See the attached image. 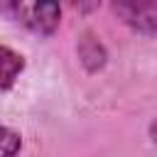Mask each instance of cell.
<instances>
[{
    "label": "cell",
    "instance_id": "3",
    "mask_svg": "<svg viewBox=\"0 0 157 157\" xmlns=\"http://www.w3.org/2000/svg\"><path fill=\"white\" fill-rule=\"evenodd\" d=\"M22 147V140L15 130L0 125V157H15Z\"/></svg>",
    "mask_w": 157,
    "mask_h": 157
},
{
    "label": "cell",
    "instance_id": "2",
    "mask_svg": "<svg viewBox=\"0 0 157 157\" xmlns=\"http://www.w3.org/2000/svg\"><path fill=\"white\" fill-rule=\"evenodd\" d=\"M22 69H25V59L17 52H12L10 47L0 44V91L10 88L15 83V78L22 74Z\"/></svg>",
    "mask_w": 157,
    "mask_h": 157
},
{
    "label": "cell",
    "instance_id": "4",
    "mask_svg": "<svg viewBox=\"0 0 157 157\" xmlns=\"http://www.w3.org/2000/svg\"><path fill=\"white\" fill-rule=\"evenodd\" d=\"M128 10H132V15H128L130 20H132V17H140V7H135V5H128ZM145 10H147V20H137V25L147 22V29L152 32V27H155V5H152V2H147V5H145Z\"/></svg>",
    "mask_w": 157,
    "mask_h": 157
},
{
    "label": "cell",
    "instance_id": "1",
    "mask_svg": "<svg viewBox=\"0 0 157 157\" xmlns=\"http://www.w3.org/2000/svg\"><path fill=\"white\" fill-rule=\"evenodd\" d=\"M10 10L15 12V17L22 25H27L29 29H34L39 34L54 32L61 20V10L54 2H12Z\"/></svg>",
    "mask_w": 157,
    "mask_h": 157
}]
</instances>
